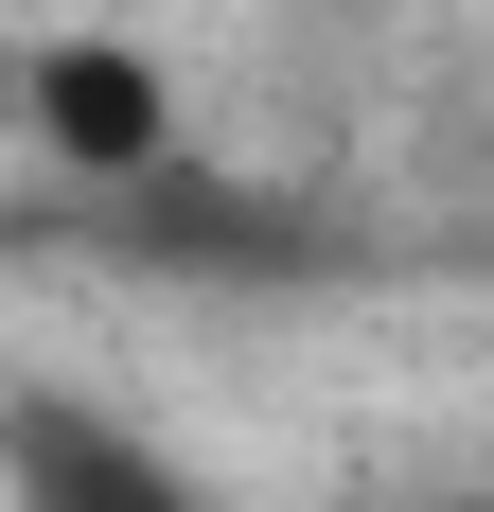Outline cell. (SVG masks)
Returning <instances> with one entry per match:
<instances>
[{
  "label": "cell",
  "mask_w": 494,
  "mask_h": 512,
  "mask_svg": "<svg viewBox=\"0 0 494 512\" xmlns=\"http://www.w3.org/2000/svg\"><path fill=\"white\" fill-rule=\"evenodd\" d=\"M18 142L53 159V177H89V195H142V177H177V71H159L142 36H18Z\"/></svg>",
  "instance_id": "6da1fadb"
},
{
  "label": "cell",
  "mask_w": 494,
  "mask_h": 512,
  "mask_svg": "<svg viewBox=\"0 0 494 512\" xmlns=\"http://www.w3.org/2000/svg\"><path fill=\"white\" fill-rule=\"evenodd\" d=\"M0 512H230L159 424L89 407V389H18L0 407Z\"/></svg>",
  "instance_id": "7a4b0ae2"
},
{
  "label": "cell",
  "mask_w": 494,
  "mask_h": 512,
  "mask_svg": "<svg viewBox=\"0 0 494 512\" xmlns=\"http://www.w3.org/2000/svg\"><path fill=\"white\" fill-rule=\"evenodd\" d=\"M389 512H494V477H406Z\"/></svg>",
  "instance_id": "3957f363"
}]
</instances>
